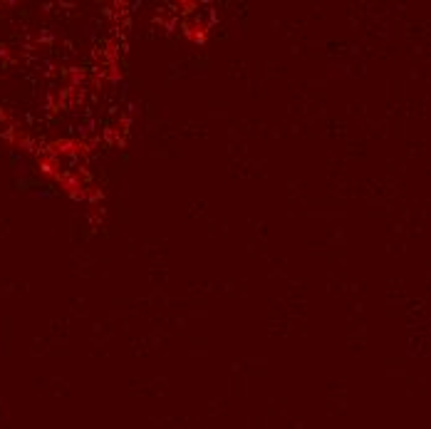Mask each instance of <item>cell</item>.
I'll use <instances>...</instances> for the list:
<instances>
[]
</instances>
